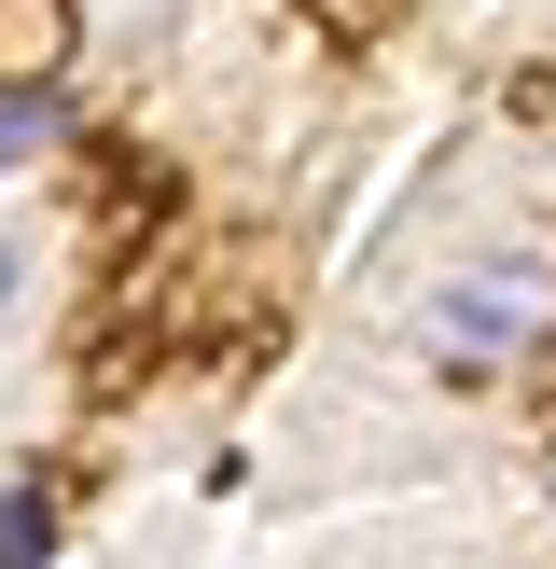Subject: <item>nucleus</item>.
Segmentation results:
<instances>
[{"mask_svg":"<svg viewBox=\"0 0 556 569\" xmlns=\"http://www.w3.org/2000/svg\"><path fill=\"white\" fill-rule=\"evenodd\" d=\"M543 264H459V278H431V292H417V348L445 361V376H500V361H528L543 348Z\"/></svg>","mask_w":556,"mask_h":569,"instance_id":"f257e3e1","label":"nucleus"},{"mask_svg":"<svg viewBox=\"0 0 556 569\" xmlns=\"http://www.w3.org/2000/svg\"><path fill=\"white\" fill-rule=\"evenodd\" d=\"M83 42V0H0V98H42Z\"/></svg>","mask_w":556,"mask_h":569,"instance_id":"f03ea898","label":"nucleus"},{"mask_svg":"<svg viewBox=\"0 0 556 569\" xmlns=\"http://www.w3.org/2000/svg\"><path fill=\"white\" fill-rule=\"evenodd\" d=\"M42 556H56V500L14 487V500H0V569H42Z\"/></svg>","mask_w":556,"mask_h":569,"instance_id":"7ed1b4c3","label":"nucleus"},{"mask_svg":"<svg viewBox=\"0 0 556 569\" xmlns=\"http://www.w3.org/2000/svg\"><path fill=\"white\" fill-rule=\"evenodd\" d=\"M14 292H28V250H14V237H0V320H14Z\"/></svg>","mask_w":556,"mask_h":569,"instance_id":"20e7f679","label":"nucleus"}]
</instances>
